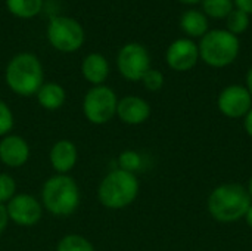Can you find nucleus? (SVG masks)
Returning a JSON list of instances; mask_svg holds the SVG:
<instances>
[{
  "label": "nucleus",
  "instance_id": "obj_1",
  "mask_svg": "<svg viewBox=\"0 0 252 251\" xmlns=\"http://www.w3.org/2000/svg\"><path fill=\"white\" fill-rule=\"evenodd\" d=\"M4 80L7 87L18 96H34L44 83L43 65L34 53H16L6 65Z\"/></svg>",
  "mask_w": 252,
  "mask_h": 251
},
{
  "label": "nucleus",
  "instance_id": "obj_2",
  "mask_svg": "<svg viewBox=\"0 0 252 251\" xmlns=\"http://www.w3.org/2000/svg\"><path fill=\"white\" fill-rule=\"evenodd\" d=\"M81 203L78 183L68 175L50 176L41 188V206L55 217H68Z\"/></svg>",
  "mask_w": 252,
  "mask_h": 251
},
{
  "label": "nucleus",
  "instance_id": "obj_3",
  "mask_svg": "<svg viewBox=\"0 0 252 251\" xmlns=\"http://www.w3.org/2000/svg\"><path fill=\"white\" fill-rule=\"evenodd\" d=\"M251 204L248 189L238 183L220 185L208 197V212L221 223H230L245 217Z\"/></svg>",
  "mask_w": 252,
  "mask_h": 251
},
{
  "label": "nucleus",
  "instance_id": "obj_4",
  "mask_svg": "<svg viewBox=\"0 0 252 251\" xmlns=\"http://www.w3.org/2000/svg\"><path fill=\"white\" fill-rule=\"evenodd\" d=\"M139 189L140 185L134 173L115 169L100 180L97 200L109 210H121L134 203L139 195Z\"/></svg>",
  "mask_w": 252,
  "mask_h": 251
},
{
  "label": "nucleus",
  "instance_id": "obj_5",
  "mask_svg": "<svg viewBox=\"0 0 252 251\" xmlns=\"http://www.w3.org/2000/svg\"><path fill=\"white\" fill-rule=\"evenodd\" d=\"M199 59L213 68H224L233 64L239 55L241 43L238 36L227 30L208 31L198 44Z\"/></svg>",
  "mask_w": 252,
  "mask_h": 251
},
{
  "label": "nucleus",
  "instance_id": "obj_6",
  "mask_svg": "<svg viewBox=\"0 0 252 251\" xmlns=\"http://www.w3.org/2000/svg\"><path fill=\"white\" fill-rule=\"evenodd\" d=\"M118 98L117 93L102 84L93 86L87 90L83 99V114L86 120L94 126H102L109 123L117 115Z\"/></svg>",
  "mask_w": 252,
  "mask_h": 251
},
{
  "label": "nucleus",
  "instance_id": "obj_7",
  "mask_svg": "<svg viewBox=\"0 0 252 251\" xmlns=\"http://www.w3.org/2000/svg\"><path fill=\"white\" fill-rule=\"evenodd\" d=\"M49 43L59 52H77L86 38L83 25L69 16H55L50 19L46 31Z\"/></svg>",
  "mask_w": 252,
  "mask_h": 251
},
{
  "label": "nucleus",
  "instance_id": "obj_8",
  "mask_svg": "<svg viewBox=\"0 0 252 251\" xmlns=\"http://www.w3.org/2000/svg\"><path fill=\"white\" fill-rule=\"evenodd\" d=\"M117 67L126 80L142 81L143 75L151 70V56L148 49L136 41L124 44L117 55Z\"/></svg>",
  "mask_w": 252,
  "mask_h": 251
},
{
  "label": "nucleus",
  "instance_id": "obj_9",
  "mask_svg": "<svg viewBox=\"0 0 252 251\" xmlns=\"http://www.w3.org/2000/svg\"><path fill=\"white\" fill-rule=\"evenodd\" d=\"M6 212L9 220L18 226H35L43 216L41 203L30 194H16L7 204Z\"/></svg>",
  "mask_w": 252,
  "mask_h": 251
},
{
  "label": "nucleus",
  "instance_id": "obj_10",
  "mask_svg": "<svg viewBox=\"0 0 252 251\" xmlns=\"http://www.w3.org/2000/svg\"><path fill=\"white\" fill-rule=\"evenodd\" d=\"M217 105L223 115L229 118H241L252 108V98L247 87L230 84L221 90Z\"/></svg>",
  "mask_w": 252,
  "mask_h": 251
},
{
  "label": "nucleus",
  "instance_id": "obj_11",
  "mask_svg": "<svg viewBox=\"0 0 252 251\" xmlns=\"http://www.w3.org/2000/svg\"><path fill=\"white\" fill-rule=\"evenodd\" d=\"M198 59L199 49L192 38H177L165 52L167 65L177 72L190 71L198 64Z\"/></svg>",
  "mask_w": 252,
  "mask_h": 251
},
{
  "label": "nucleus",
  "instance_id": "obj_12",
  "mask_svg": "<svg viewBox=\"0 0 252 251\" xmlns=\"http://www.w3.org/2000/svg\"><path fill=\"white\" fill-rule=\"evenodd\" d=\"M30 145L19 135H6L0 139V161L10 167L19 169L27 164L30 158Z\"/></svg>",
  "mask_w": 252,
  "mask_h": 251
},
{
  "label": "nucleus",
  "instance_id": "obj_13",
  "mask_svg": "<svg viewBox=\"0 0 252 251\" xmlns=\"http://www.w3.org/2000/svg\"><path fill=\"white\" fill-rule=\"evenodd\" d=\"M117 117L128 126L143 124L151 117V105L140 96L127 95L118 99Z\"/></svg>",
  "mask_w": 252,
  "mask_h": 251
},
{
  "label": "nucleus",
  "instance_id": "obj_14",
  "mask_svg": "<svg viewBox=\"0 0 252 251\" xmlns=\"http://www.w3.org/2000/svg\"><path fill=\"white\" fill-rule=\"evenodd\" d=\"M78 149L69 139L56 141L49 151V161L56 175H68L77 164Z\"/></svg>",
  "mask_w": 252,
  "mask_h": 251
},
{
  "label": "nucleus",
  "instance_id": "obj_15",
  "mask_svg": "<svg viewBox=\"0 0 252 251\" xmlns=\"http://www.w3.org/2000/svg\"><path fill=\"white\" fill-rule=\"evenodd\" d=\"M81 74L90 84L102 86L109 75V62L102 53H89L81 62Z\"/></svg>",
  "mask_w": 252,
  "mask_h": 251
},
{
  "label": "nucleus",
  "instance_id": "obj_16",
  "mask_svg": "<svg viewBox=\"0 0 252 251\" xmlns=\"http://www.w3.org/2000/svg\"><path fill=\"white\" fill-rule=\"evenodd\" d=\"M35 98H37L38 105L43 109H46V111H58L65 104L66 92L59 83L47 81V83H43V86L38 89V92L35 93Z\"/></svg>",
  "mask_w": 252,
  "mask_h": 251
},
{
  "label": "nucleus",
  "instance_id": "obj_17",
  "mask_svg": "<svg viewBox=\"0 0 252 251\" xmlns=\"http://www.w3.org/2000/svg\"><path fill=\"white\" fill-rule=\"evenodd\" d=\"M180 27L189 37H204L208 33V19L202 10L188 9L180 16Z\"/></svg>",
  "mask_w": 252,
  "mask_h": 251
},
{
  "label": "nucleus",
  "instance_id": "obj_18",
  "mask_svg": "<svg viewBox=\"0 0 252 251\" xmlns=\"http://www.w3.org/2000/svg\"><path fill=\"white\" fill-rule=\"evenodd\" d=\"M6 7L13 16L30 19L41 12L43 0H6Z\"/></svg>",
  "mask_w": 252,
  "mask_h": 251
},
{
  "label": "nucleus",
  "instance_id": "obj_19",
  "mask_svg": "<svg viewBox=\"0 0 252 251\" xmlns=\"http://www.w3.org/2000/svg\"><path fill=\"white\" fill-rule=\"evenodd\" d=\"M56 251H96V249L86 237L80 234H68L59 240Z\"/></svg>",
  "mask_w": 252,
  "mask_h": 251
},
{
  "label": "nucleus",
  "instance_id": "obj_20",
  "mask_svg": "<svg viewBox=\"0 0 252 251\" xmlns=\"http://www.w3.org/2000/svg\"><path fill=\"white\" fill-rule=\"evenodd\" d=\"M202 12L207 18L213 19H226L229 13L235 9L233 0H202Z\"/></svg>",
  "mask_w": 252,
  "mask_h": 251
},
{
  "label": "nucleus",
  "instance_id": "obj_21",
  "mask_svg": "<svg viewBox=\"0 0 252 251\" xmlns=\"http://www.w3.org/2000/svg\"><path fill=\"white\" fill-rule=\"evenodd\" d=\"M226 27H227L226 30L235 36L244 34L250 27V15L235 7L226 18Z\"/></svg>",
  "mask_w": 252,
  "mask_h": 251
},
{
  "label": "nucleus",
  "instance_id": "obj_22",
  "mask_svg": "<svg viewBox=\"0 0 252 251\" xmlns=\"http://www.w3.org/2000/svg\"><path fill=\"white\" fill-rule=\"evenodd\" d=\"M118 166H120L118 169H121V170L134 173L142 167V157L139 152H136L133 149L123 151L118 155Z\"/></svg>",
  "mask_w": 252,
  "mask_h": 251
},
{
  "label": "nucleus",
  "instance_id": "obj_23",
  "mask_svg": "<svg viewBox=\"0 0 252 251\" xmlns=\"http://www.w3.org/2000/svg\"><path fill=\"white\" fill-rule=\"evenodd\" d=\"M16 195V182L9 173H0V204H7Z\"/></svg>",
  "mask_w": 252,
  "mask_h": 251
},
{
  "label": "nucleus",
  "instance_id": "obj_24",
  "mask_svg": "<svg viewBox=\"0 0 252 251\" xmlns=\"http://www.w3.org/2000/svg\"><path fill=\"white\" fill-rule=\"evenodd\" d=\"M13 124H15V118L12 109L4 101L0 99V138L9 135L13 129Z\"/></svg>",
  "mask_w": 252,
  "mask_h": 251
},
{
  "label": "nucleus",
  "instance_id": "obj_25",
  "mask_svg": "<svg viewBox=\"0 0 252 251\" xmlns=\"http://www.w3.org/2000/svg\"><path fill=\"white\" fill-rule=\"evenodd\" d=\"M142 83H143V86H145L148 90H151V92H158V90L164 86V75H162L161 71L151 68V70L143 75Z\"/></svg>",
  "mask_w": 252,
  "mask_h": 251
},
{
  "label": "nucleus",
  "instance_id": "obj_26",
  "mask_svg": "<svg viewBox=\"0 0 252 251\" xmlns=\"http://www.w3.org/2000/svg\"><path fill=\"white\" fill-rule=\"evenodd\" d=\"M233 4L236 6V9H241L245 13L252 15V0H233Z\"/></svg>",
  "mask_w": 252,
  "mask_h": 251
},
{
  "label": "nucleus",
  "instance_id": "obj_27",
  "mask_svg": "<svg viewBox=\"0 0 252 251\" xmlns=\"http://www.w3.org/2000/svg\"><path fill=\"white\" fill-rule=\"evenodd\" d=\"M9 223V217H7V212H6V206L0 204V235L4 232V229L7 228Z\"/></svg>",
  "mask_w": 252,
  "mask_h": 251
},
{
  "label": "nucleus",
  "instance_id": "obj_28",
  "mask_svg": "<svg viewBox=\"0 0 252 251\" xmlns=\"http://www.w3.org/2000/svg\"><path fill=\"white\" fill-rule=\"evenodd\" d=\"M244 126H245V130L247 133L252 138V108L248 111V114L245 115V120H244Z\"/></svg>",
  "mask_w": 252,
  "mask_h": 251
},
{
  "label": "nucleus",
  "instance_id": "obj_29",
  "mask_svg": "<svg viewBox=\"0 0 252 251\" xmlns=\"http://www.w3.org/2000/svg\"><path fill=\"white\" fill-rule=\"evenodd\" d=\"M247 89L252 98V67L248 70V74H247Z\"/></svg>",
  "mask_w": 252,
  "mask_h": 251
},
{
  "label": "nucleus",
  "instance_id": "obj_30",
  "mask_svg": "<svg viewBox=\"0 0 252 251\" xmlns=\"http://www.w3.org/2000/svg\"><path fill=\"white\" fill-rule=\"evenodd\" d=\"M245 220H247V223H248V226L252 229V204L251 207L248 209V212H247V215H245Z\"/></svg>",
  "mask_w": 252,
  "mask_h": 251
},
{
  "label": "nucleus",
  "instance_id": "obj_31",
  "mask_svg": "<svg viewBox=\"0 0 252 251\" xmlns=\"http://www.w3.org/2000/svg\"><path fill=\"white\" fill-rule=\"evenodd\" d=\"M179 1L183 4H196V3H201L202 0H179Z\"/></svg>",
  "mask_w": 252,
  "mask_h": 251
},
{
  "label": "nucleus",
  "instance_id": "obj_32",
  "mask_svg": "<svg viewBox=\"0 0 252 251\" xmlns=\"http://www.w3.org/2000/svg\"><path fill=\"white\" fill-rule=\"evenodd\" d=\"M248 194H250V197H251L252 200V178L251 180H250V185H248Z\"/></svg>",
  "mask_w": 252,
  "mask_h": 251
}]
</instances>
